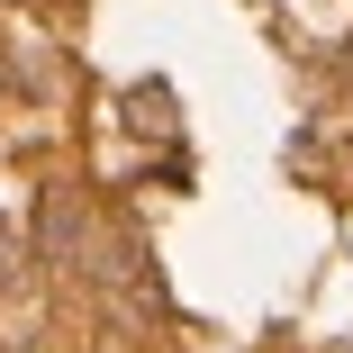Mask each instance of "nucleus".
<instances>
[{
  "mask_svg": "<svg viewBox=\"0 0 353 353\" xmlns=\"http://www.w3.org/2000/svg\"><path fill=\"white\" fill-rule=\"evenodd\" d=\"M37 245H46V263H82L91 218H82V199H73V190H54V199L37 208Z\"/></svg>",
  "mask_w": 353,
  "mask_h": 353,
  "instance_id": "f257e3e1",
  "label": "nucleus"
},
{
  "mask_svg": "<svg viewBox=\"0 0 353 353\" xmlns=\"http://www.w3.org/2000/svg\"><path fill=\"white\" fill-rule=\"evenodd\" d=\"M0 290H19V227H0Z\"/></svg>",
  "mask_w": 353,
  "mask_h": 353,
  "instance_id": "f03ea898",
  "label": "nucleus"
}]
</instances>
